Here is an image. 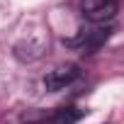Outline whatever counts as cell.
<instances>
[{
    "label": "cell",
    "instance_id": "obj_1",
    "mask_svg": "<svg viewBox=\"0 0 124 124\" xmlns=\"http://www.w3.org/2000/svg\"><path fill=\"white\" fill-rule=\"evenodd\" d=\"M80 12H83L85 20L100 24V22L112 20L119 12V3L117 0H83L80 3Z\"/></svg>",
    "mask_w": 124,
    "mask_h": 124
},
{
    "label": "cell",
    "instance_id": "obj_2",
    "mask_svg": "<svg viewBox=\"0 0 124 124\" xmlns=\"http://www.w3.org/2000/svg\"><path fill=\"white\" fill-rule=\"evenodd\" d=\"M78 78H80V68H78L76 63H68V66H61V68L51 71V73L44 78V85H46L49 90H61V88L71 85V83L78 80Z\"/></svg>",
    "mask_w": 124,
    "mask_h": 124
},
{
    "label": "cell",
    "instance_id": "obj_3",
    "mask_svg": "<svg viewBox=\"0 0 124 124\" xmlns=\"http://www.w3.org/2000/svg\"><path fill=\"white\" fill-rule=\"evenodd\" d=\"M112 27H95V29H90V32H83L78 39H71L68 44L71 46H83L85 51H93V49H100L109 37H112Z\"/></svg>",
    "mask_w": 124,
    "mask_h": 124
},
{
    "label": "cell",
    "instance_id": "obj_4",
    "mask_svg": "<svg viewBox=\"0 0 124 124\" xmlns=\"http://www.w3.org/2000/svg\"><path fill=\"white\" fill-rule=\"evenodd\" d=\"M80 117H83V109H78V107H63V109H56L46 119V124H76Z\"/></svg>",
    "mask_w": 124,
    "mask_h": 124
}]
</instances>
